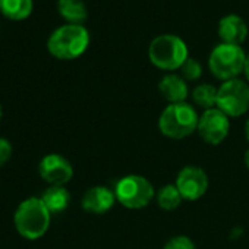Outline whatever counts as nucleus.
Returning a JSON list of instances; mask_svg holds the SVG:
<instances>
[{
    "label": "nucleus",
    "mask_w": 249,
    "mask_h": 249,
    "mask_svg": "<svg viewBox=\"0 0 249 249\" xmlns=\"http://www.w3.org/2000/svg\"><path fill=\"white\" fill-rule=\"evenodd\" d=\"M88 46V30L84 25L75 24H66L56 28L47 40V49L50 54L60 60H72L82 56Z\"/></svg>",
    "instance_id": "obj_1"
},
{
    "label": "nucleus",
    "mask_w": 249,
    "mask_h": 249,
    "mask_svg": "<svg viewBox=\"0 0 249 249\" xmlns=\"http://www.w3.org/2000/svg\"><path fill=\"white\" fill-rule=\"evenodd\" d=\"M15 227L18 233L30 240L44 236L50 226V211L43 204L41 198H28L19 204L15 211Z\"/></svg>",
    "instance_id": "obj_2"
},
{
    "label": "nucleus",
    "mask_w": 249,
    "mask_h": 249,
    "mask_svg": "<svg viewBox=\"0 0 249 249\" xmlns=\"http://www.w3.org/2000/svg\"><path fill=\"white\" fill-rule=\"evenodd\" d=\"M196 110L188 103L169 104L159 119L160 132L172 140H182L189 137L198 128Z\"/></svg>",
    "instance_id": "obj_3"
},
{
    "label": "nucleus",
    "mask_w": 249,
    "mask_h": 249,
    "mask_svg": "<svg viewBox=\"0 0 249 249\" xmlns=\"http://www.w3.org/2000/svg\"><path fill=\"white\" fill-rule=\"evenodd\" d=\"M150 62L161 71H176L189 57L186 43L175 34H161L156 37L148 47Z\"/></svg>",
    "instance_id": "obj_4"
},
{
    "label": "nucleus",
    "mask_w": 249,
    "mask_h": 249,
    "mask_svg": "<svg viewBox=\"0 0 249 249\" xmlns=\"http://www.w3.org/2000/svg\"><path fill=\"white\" fill-rule=\"evenodd\" d=\"M245 62L246 54L240 46L220 43L210 53L208 68L217 79L229 81L243 72Z\"/></svg>",
    "instance_id": "obj_5"
},
{
    "label": "nucleus",
    "mask_w": 249,
    "mask_h": 249,
    "mask_svg": "<svg viewBox=\"0 0 249 249\" xmlns=\"http://www.w3.org/2000/svg\"><path fill=\"white\" fill-rule=\"evenodd\" d=\"M116 199L126 208L140 210L147 207L154 198V188L148 179L140 175L122 178L114 191Z\"/></svg>",
    "instance_id": "obj_6"
},
{
    "label": "nucleus",
    "mask_w": 249,
    "mask_h": 249,
    "mask_svg": "<svg viewBox=\"0 0 249 249\" xmlns=\"http://www.w3.org/2000/svg\"><path fill=\"white\" fill-rule=\"evenodd\" d=\"M217 108L224 114L237 117L249 108V87L242 79L224 81L217 89Z\"/></svg>",
    "instance_id": "obj_7"
},
{
    "label": "nucleus",
    "mask_w": 249,
    "mask_h": 249,
    "mask_svg": "<svg viewBox=\"0 0 249 249\" xmlns=\"http://www.w3.org/2000/svg\"><path fill=\"white\" fill-rule=\"evenodd\" d=\"M198 132L201 138L210 144V145H218L221 144L230 129L229 116L224 114L220 108L213 107L208 110H204L198 120Z\"/></svg>",
    "instance_id": "obj_8"
},
{
    "label": "nucleus",
    "mask_w": 249,
    "mask_h": 249,
    "mask_svg": "<svg viewBox=\"0 0 249 249\" xmlns=\"http://www.w3.org/2000/svg\"><path fill=\"white\" fill-rule=\"evenodd\" d=\"M176 186L183 199L195 201L207 192L208 178L202 169L195 166H186L179 172L176 178Z\"/></svg>",
    "instance_id": "obj_9"
},
{
    "label": "nucleus",
    "mask_w": 249,
    "mask_h": 249,
    "mask_svg": "<svg viewBox=\"0 0 249 249\" xmlns=\"http://www.w3.org/2000/svg\"><path fill=\"white\" fill-rule=\"evenodd\" d=\"M38 172L43 180H46L52 186H63L73 176L72 164L63 156H59V154L46 156L40 161Z\"/></svg>",
    "instance_id": "obj_10"
},
{
    "label": "nucleus",
    "mask_w": 249,
    "mask_h": 249,
    "mask_svg": "<svg viewBox=\"0 0 249 249\" xmlns=\"http://www.w3.org/2000/svg\"><path fill=\"white\" fill-rule=\"evenodd\" d=\"M218 37L221 43L240 46L248 37V24L236 14H229L218 21Z\"/></svg>",
    "instance_id": "obj_11"
},
{
    "label": "nucleus",
    "mask_w": 249,
    "mask_h": 249,
    "mask_svg": "<svg viewBox=\"0 0 249 249\" xmlns=\"http://www.w3.org/2000/svg\"><path fill=\"white\" fill-rule=\"evenodd\" d=\"M116 201L114 192L106 186H92L82 196V208L91 214H104L107 213Z\"/></svg>",
    "instance_id": "obj_12"
},
{
    "label": "nucleus",
    "mask_w": 249,
    "mask_h": 249,
    "mask_svg": "<svg viewBox=\"0 0 249 249\" xmlns=\"http://www.w3.org/2000/svg\"><path fill=\"white\" fill-rule=\"evenodd\" d=\"M159 91L170 104L183 103L188 97V84L180 75L167 73L160 79Z\"/></svg>",
    "instance_id": "obj_13"
},
{
    "label": "nucleus",
    "mask_w": 249,
    "mask_h": 249,
    "mask_svg": "<svg viewBox=\"0 0 249 249\" xmlns=\"http://www.w3.org/2000/svg\"><path fill=\"white\" fill-rule=\"evenodd\" d=\"M57 11L68 24L84 25L88 18V9L84 0H57Z\"/></svg>",
    "instance_id": "obj_14"
},
{
    "label": "nucleus",
    "mask_w": 249,
    "mask_h": 249,
    "mask_svg": "<svg viewBox=\"0 0 249 249\" xmlns=\"http://www.w3.org/2000/svg\"><path fill=\"white\" fill-rule=\"evenodd\" d=\"M41 201L46 205V208L50 211V214H56L68 208L71 202V194L63 186H50L44 191Z\"/></svg>",
    "instance_id": "obj_15"
},
{
    "label": "nucleus",
    "mask_w": 249,
    "mask_h": 249,
    "mask_svg": "<svg viewBox=\"0 0 249 249\" xmlns=\"http://www.w3.org/2000/svg\"><path fill=\"white\" fill-rule=\"evenodd\" d=\"M33 0H0V12L12 21H22L33 12Z\"/></svg>",
    "instance_id": "obj_16"
},
{
    "label": "nucleus",
    "mask_w": 249,
    "mask_h": 249,
    "mask_svg": "<svg viewBox=\"0 0 249 249\" xmlns=\"http://www.w3.org/2000/svg\"><path fill=\"white\" fill-rule=\"evenodd\" d=\"M182 199L183 198L176 185H166V186L160 188L157 192V204L160 205V208H163L166 211L176 210L180 205Z\"/></svg>",
    "instance_id": "obj_17"
},
{
    "label": "nucleus",
    "mask_w": 249,
    "mask_h": 249,
    "mask_svg": "<svg viewBox=\"0 0 249 249\" xmlns=\"http://www.w3.org/2000/svg\"><path fill=\"white\" fill-rule=\"evenodd\" d=\"M217 89L218 88L211 84H201L192 91V98L195 104L202 107L204 110L213 108L217 103Z\"/></svg>",
    "instance_id": "obj_18"
},
{
    "label": "nucleus",
    "mask_w": 249,
    "mask_h": 249,
    "mask_svg": "<svg viewBox=\"0 0 249 249\" xmlns=\"http://www.w3.org/2000/svg\"><path fill=\"white\" fill-rule=\"evenodd\" d=\"M201 75H202L201 63L194 57H188L180 68V76L185 81H196L198 78H201Z\"/></svg>",
    "instance_id": "obj_19"
},
{
    "label": "nucleus",
    "mask_w": 249,
    "mask_h": 249,
    "mask_svg": "<svg viewBox=\"0 0 249 249\" xmlns=\"http://www.w3.org/2000/svg\"><path fill=\"white\" fill-rule=\"evenodd\" d=\"M163 249H195V245L188 236H175L167 240Z\"/></svg>",
    "instance_id": "obj_20"
},
{
    "label": "nucleus",
    "mask_w": 249,
    "mask_h": 249,
    "mask_svg": "<svg viewBox=\"0 0 249 249\" xmlns=\"http://www.w3.org/2000/svg\"><path fill=\"white\" fill-rule=\"evenodd\" d=\"M12 157V145L8 140L0 138V167L5 166Z\"/></svg>",
    "instance_id": "obj_21"
},
{
    "label": "nucleus",
    "mask_w": 249,
    "mask_h": 249,
    "mask_svg": "<svg viewBox=\"0 0 249 249\" xmlns=\"http://www.w3.org/2000/svg\"><path fill=\"white\" fill-rule=\"evenodd\" d=\"M243 73H245L246 79L249 81V54H246V62H245V69H243Z\"/></svg>",
    "instance_id": "obj_22"
},
{
    "label": "nucleus",
    "mask_w": 249,
    "mask_h": 249,
    "mask_svg": "<svg viewBox=\"0 0 249 249\" xmlns=\"http://www.w3.org/2000/svg\"><path fill=\"white\" fill-rule=\"evenodd\" d=\"M243 161H245V166L249 169V150H246V153L243 156Z\"/></svg>",
    "instance_id": "obj_23"
},
{
    "label": "nucleus",
    "mask_w": 249,
    "mask_h": 249,
    "mask_svg": "<svg viewBox=\"0 0 249 249\" xmlns=\"http://www.w3.org/2000/svg\"><path fill=\"white\" fill-rule=\"evenodd\" d=\"M245 134H246V138H248V141H249V119H248L246 126H245Z\"/></svg>",
    "instance_id": "obj_24"
},
{
    "label": "nucleus",
    "mask_w": 249,
    "mask_h": 249,
    "mask_svg": "<svg viewBox=\"0 0 249 249\" xmlns=\"http://www.w3.org/2000/svg\"><path fill=\"white\" fill-rule=\"evenodd\" d=\"M2 116H3V110H2V106H0V119H2Z\"/></svg>",
    "instance_id": "obj_25"
}]
</instances>
